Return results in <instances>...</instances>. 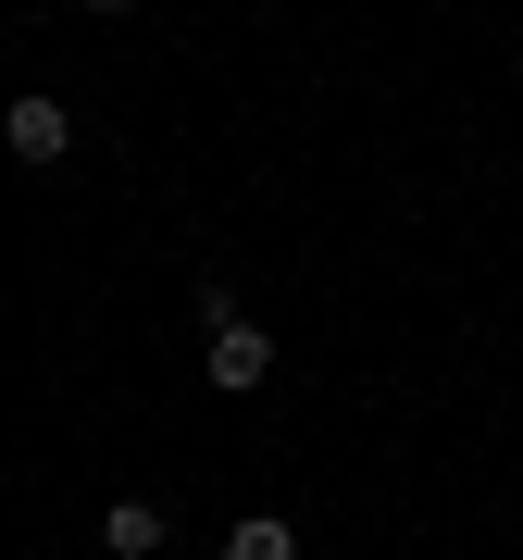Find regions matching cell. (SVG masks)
Instances as JSON below:
<instances>
[{
  "label": "cell",
  "mask_w": 523,
  "mask_h": 560,
  "mask_svg": "<svg viewBox=\"0 0 523 560\" xmlns=\"http://www.w3.org/2000/svg\"><path fill=\"white\" fill-rule=\"evenodd\" d=\"M0 138H13V162H62V150H75V113H62L50 88H25V101L0 113Z\"/></svg>",
  "instance_id": "cell-1"
},
{
  "label": "cell",
  "mask_w": 523,
  "mask_h": 560,
  "mask_svg": "<svg viewBox=\"0 0 523 560\" xmlns=\"http://www.w3.org/2000/svg\"><path fill=\"white\" fill-rule=\"evenodd\" d=\"M200 374H212V386H262V374H275V337H262L249 312H224L212 349H200Z\"/></svg>",
  "instance_id": "cell-2"
},
{
  "label": "cell",
  "mask_w": 523,
  "mask_h": 560,
  "mask_svg": "<svg viewBox=\"0 0 523 560\" xmlns=\"http://www.w3.org/2000/svg\"><path fill=\"white\" fill-rule=\"evenodd\" d=\"M101 548H113V560H150V548H162V511H150V499H113V511H101Z\"/></svg>",
  "instance_id": "cell-3"
},
{
  "label": "cell",
  "mask_w": 523,
  "mask_h": 560,
  "mask_svg": "<svg viewBox=\"0 0 523 560\" xmlns=\"http://www.w3.org/2000/svg\"><path fill=\"white\" fill-rule=\"evenodd\" d=\"M224 560H300V536H287V523H275V511H249V523H237V536H224Z\"/></svg>",
  "instance_id": "cell-4"
},
{
  "label": "cell",
  "mask_w": 523,
  "mask_h": 560,
  "mask_svg": "<svg viewBox=\"0 0 523 560\" xmlns=\"http://www.w3.org/2000/svg\"><path fill=\"white\" fill-rule=\"evenodd\" d=\"M88 13H138V0H88Z\"/></svg>",
  "instance_id": "cell-5"
}]
</instances>
